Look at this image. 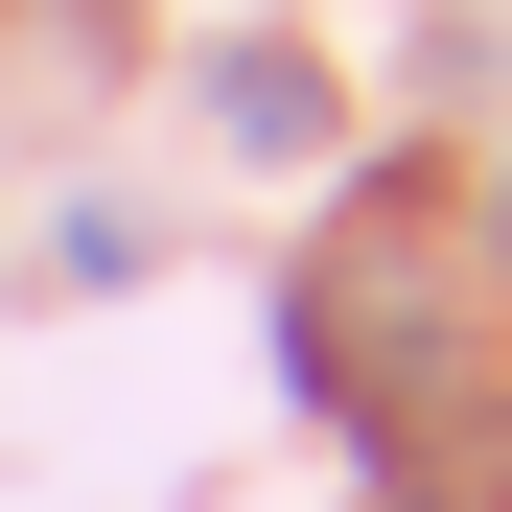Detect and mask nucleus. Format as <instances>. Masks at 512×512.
Segmentation results:
<instances>
[{"label": "nucleus", "mask_w": 512, "mask_h": 512, "mask_svg": "<svg viewBox=\"0 0 512 512\" xmlns=\"http://www.w3.org/2000/svg\"><path fill=\"white\" fill-rule=\"evenodd\" d=\"M210 117H233V140H326V70H303V47H233Z\"/></svg>", "instance_id": "1"}]
</instances>
